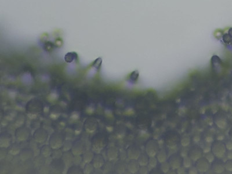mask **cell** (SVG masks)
<instances>
[{"mask_svg": "<svg viewBox=\"0 0 232 174\" xmlns=\"http://www.w3.org/2000/svg\"><path fill=\"white\" fill-rule=\"evenodd\" d=\"M213 151H214V154H215V155L221 158L222 157H223L225 154V153L226 152V146L225 145L221 142H217L215 144V149H213Z\"/></svg>", "mask_w": 232, "mask_h": 174, "instance_id": "1", "label": "cell"}, {"mask_svg": "<svg viewBox=\"0 0 232 174\" xmlns=\"http://www.w3.org/2000/svg\"><path fill=\"white\" fill-rule=\"evenodd\" d=\"M225 167L229 171H232V160H228L225 165Z\"/></svg>", "mask_w": 232, "mask_h": 174, "instance_id": "2", "label": "cell"}, {"mask_svg": "<svg viewBox=\"0 0 232 174\" xmlns=\"http://www.w3.org/2000/svg\"><path fill=\"white\" fill-rule=\"evenodd\" d=\"M226 148L228 149V150H232V141H228V142H227V143H226Z\"/></svg>", "mask_w": 232, "mask_h": 174, "instance_id": "3", "label": "cell"}, {"mask_svg": "<svg viewBox=\"0 0 232 174\" xmlns=\"http://www.w3.org/2000/svg\"><path fill=\"white\" fill-rule=\"evenodd\" d=\"M229 136H230V137H231V138L232 139V128L231 129L230 132H229Z\"/></svg>", "mask_w": 232, "mask_h": 174, "instance_id": "4", "label": "cell"}]
</instances>
